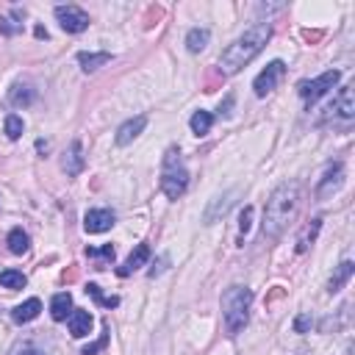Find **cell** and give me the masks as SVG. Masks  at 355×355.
Segmentation results:
<instances>
[{
  "label": "cell",
  "mask_w": 355,
  "mask_h": 355,
  "mask_svg": "<svg viewBox=\"0 0 355 355\" xmlns=\"http://www.w3.org/2000/svg\"><path fill=\"white\" fill-rule=\"evenodd\" d=\"M56 20L67 34H84L89 28V15L78 6H56Z\"/></svg>",
  "instance_id": "obj_8"
},
{
  "label": "cell",
  "mask_w": 355,
  "mask_h": 355,
  "mask_svg": "<svg viewBox=\"0 0 355 355\" xmlns=\"http://www.w3.org/2000/svg\"><path fill=\"white\" fill-rule=\"evenodd\" d=\"M15 355H48V352H45V349H39V347H34V344H23Z\"/></svg>",
  "instance_id": "obj_32"
},
{
  "label": "cell",
  "mask_w": 355,
  "mask_h": 355,
  "mask_svg": "<svg viewBox=\"0 0 355 355\" xmlns=\"http://www.w3.org/2000/svg\"><path fill=\"white\" fill-rule=\"evenodd\" d=\"M39 311H42V303H39L37 297H31V300L20 303V305L12 311V319H15L17 325H26V322H34V319L39 316Z\"/></svg>",
  "instance_id": "obj_17"
},
{
  "label": "cell",
  "mask_w": 355,
  "mask_h": 355,
  "mask_svg": "<svg viewBox=\"0 0 355 355\" xmlns=\"http://www.w3.org/2000/svg\"><path fill=\"white\" fill-rule=\"evenodd\" d=\"M319 231H322V220H319V217H314L308 225H303V231H300V236H297V253H305V250L316 242Z\"/></svg>",
  "instance_id": "obj_19"
},
{
  "label": "cell",
  "mask_w": 355,
  "mask_h": 355,
  "mask_svg": "<svg viewBox=\"0 0 355 355\" xmlns=\"http://www.w3.org/2000/svg\"><path fill=\"white\" fill-rule=\"evenodd\" d=\"M61 166H64V172L67 175H81L84 172V166H86V158H84V144L75 139V142H70V147L64 150V158H61Z\"/></svg>",
  "instance_id": "obj_12"
},
{
  "label": "cell",
  "mask_w": 355,
  "mask_h": 355,
  "mask_svg": "<svg viewBox=\"0 0 355 355\" xmlns=\"http://www.w3.org/2000/svg\"><path fill=\"white\" fill-rule=\"evenodd\" d=\"M250 222H253V206H247V209L242 211V222H239V231H242V233H247V231H250Z\"/></svg>",
  "instance_id": "obj_30"
},
{
  "label": "cell",
  "mask_w": 355,
  "mask_h": 355,
  "mask_svg": "<svg viewBox=\"0 0 355 355\" xmlns=\"http://www.w3.org/2000/svg\"><path fill=\"white\" fill-rule=\"evenodd\" d=\"M209 39H211V31H209V28H192V31L186 34V48H189V53L206 50Z\"/></svg>",
  "instance_id": "obj_23"
},
{
  "label": "cell",
  "mask_w": 355,
  "mask_h": 355,
  "mask_svg": "<svg viewBox=\"0 0 355 355\" xmlns=\"http://www.w3.org/2000/svg\"><path fill=\"white\" fill-rule=\"evenodd\" d=\"M86 256L92 261H97V269H103L108 261H114V247L106 244V247H86Z\"/></svg>",
  "instance_id": "obj_26"
},
{
  "label": "cell",
  "mask_w": 355,
  "mask_h": 355,
  "mask_svg": "<svg viewBox=\"0 0 355 355\" xmlns=\"http://www.w3.org/2000/svg\"><path fill=\"white\" fill-rule=\"evenodd\" d=\"M6 244H9V250H12L15 256H26L28 247H31V239H28V233H26L23 228H15V231H9Z\"/></svg>",
  "instance_id": "obj_22"
},
{
  "label": "cell",
  "mask_w": 355,
  "mask_h": 355,
  "mask_svg": "<svg viewBox=\"0 0 355 355\" xmlns=\"http://www.w3.org/2000/svg\"><path fill=\"white\" fill-rule=\"evenodd\" d=\"M231 106H233V97H228V100H225V106H220V114H228V108H231Z\"/></svg>",
  "instance_id": "obj_34"
},
{
  "label": "cell",
  "mask_w": 355,
  "mask_h": 355,
  "mask_svg": "<svg viewBox=\"0 0 355 355\" xmlns=\"http://www.w3.org/2000/svg\"><path fill=\"white\" fill-rule=\"evenodd\" d=\"M269 39H272V26H269V23H256L253 28H247L239 39H233V42L222 50V56H220V70H222V75H236L239 70H244V67L267 48Z\"/></svg>",
  "instance_id": "obj_2"
},
{
  "label": "cell",
  "mask_w": 355,
  "mask_h": 355,
  "mask_svg": "<svg viewBox=\"0 0 355 355\" xmlns=\"http://www.w3.org/2000/svg\"><path fill=\"white\" fill-rule=\"evenodd\" d=\"M338 78H341L338 70H327V73H322V75L314 78V81H303V84L297 86V92H300V97L311 106V103H316L319 97H325V95L338 84Z\"/></svg>",
  "instance_id": "obj_5"
},
{
  "label": "cell",
  "mask_w": 355,
  "mask_h": 355,
  "mask_svg": "<svg viewBox=\"0 0 355 355\" xmlns=\"http://www.w3.org/2000/svg\"><path fill=\"white\" fill-rule=\"evenodd\" d=\"M147 128V117L144 114H139V117H131L128 122H122L119 128H117V136H114V142L119 144V147H128L133 139H139V133Z\"/></svg>",
  "instance_id": "obj_11"
},
{
  "label": "cell",
  "mask_w": 355,
  "mask_h": 355,
  "mask_svg": "<svg viewBox=\"0 0 355 355\" xmlns=\"http://www.w3.org/2000/svg\"><path fill=\"white\" fill-rule=\"evenodd\" d=\"M344 184V164L341 161H333L327 164L325 175L319 178V184H316V200H327L330 195H336Z\"/></svg>",
  "instance_id": "obj_7"
},
{
  "label": "cell",
  "mask_w": 355,
  "mask_h": 355,
  "mask_svg": "<svg viewBox=\"0 0 355 355\" xmlns=\"http://www.w3.org/2000/svg\"><path fill=\"white\" fill-rule=\"evenodd\" d=\"M106 338H108V336H103V338H100V341H97V344H92V347H86V349H84V352H81V355H95V352H97V349H100V347H106Z\"/></svg>",
  "instance_id": "obj_33"
},
{
  "label": "cell",
  "mask_w": 355,
  "mask_h": 355,
  "mask_svg": "<svg viewBox=\"0 0 355 355\" xmlns=\"http://www.w3.org/2000/svg\"><path fill=\"white\" fill-rule=\"evenodd\" d=\"M28 280L23 272L17 269H6V272H0V286H6V289H23Z\"/></svg>",
  "instance_id": "obj_27"
},
{
  "label": "cell",
  "mask_w": 355,
  "mask_h": 355,
  "mask_svg": "<svg viewBox=\"0 0 355 355\" xmlns=\"http://www.w3.org/2000/svg\"><path fill=\"white\" fill-rule=\"evenodd\" d=\"M300 203H303V186L297 181L280 184L264 206V236L267 239H280L283 231L289 228V222H294V217L300 211Z\"/></svg>",
  "instance_id": "obj_1"
},
{
  "label": "cell",
  "mask_w": 355,
  "mask_h": 355,
  "mask_svg": "<svg viewBox=\"0 0 355 355\" xmlns=\"http://www.w3.org/2000/svg\"><path fill=\"white\" fill-rule=\"evenodd\" d=\"M23 128H26V125H23V119H20L17 114H9V117H6V136H9L12 142L23 136Z\"/></svg>",
  "instance_id": "obj_29"
},
{
  "label": "cell",
  "mask_w": 355,
  "mask_h": 355,
  "mask_svg": "<svg viewBox=\"0 0 355 355\" xmlns=\"http://www.w3.org/2000/svg\"><path fill=\"white\" fill-rule=\"evenodd\" d=\"M327 111H330L327 117L336 119V122H352V117H355V95H352V86H341Z\"/></svg>",
  "instance_id": "obj_9"
},
{
  "label": "cell",
  "mask_w": 355,
  "mask_h": 355,
  "mask_svg": "<svg viewBox=\"0 0 355 355\" xmlns=\"http://www.w3.org/2000/svg\"><path fill=\"white\" fill-rule=\"evenodd\" d=\"M283 75H286V64H283L280 59L269 61V64H267V70H261V73L256 75V81H253V89H256V95H258V97H267V95H272V92L278 89V84L283 81Z\"/></svg>",
  "instance_id": "obj_6"
},
{
  "label": "cell",
  "mask_w": 355,
  "mask_h": 355,
  "mask_svg": "<svg viewBox=\"0 0 355 355\" xmlns=\"http://www.w3.org/2000/svg\"><path fill=\"white\" fill-rule=\"evenodd\" d=\"M86 294H92V297H95L100 305H106V308H117V305H119V297H106L97 283H89V286H86Z\"/></svg>",
  "instance_id": "obj_28"
},
{
  "label": "cell",
  "mask_w": 355,
  "mask_h": 355,
  "mask_svg": "<svg viewBox=\"0 0 355 355\" xmlns=\"http://www.w3.org/2000/svg\"><path fill=\"white\" fill-rule=\"evenodd\" d=\"M70 314H73V294L70 291H59L50 300V316L56 322H64V319H70Z\"/></svg>",
  "instance_id": "obj_16"
},
{
  "label": "cell",
  "mask_w": 355,
  "mask_h": 355,
  "mask_svg": "<svg viewBox=\"0 0 355 355\" xmlns=\"http://www.w3.org/2000/svg\"><path fill=\"white\" fill-rule=\"evenodd\" d=\"M186 189H189V172L181 161V153L169 147L164 155V169H161V192L169 200H178L186 195Z\"/></svg>",
  "instance_id": "obj_4"
},
{
  "label": "cell",
  "mask_w": 355,
  "mask_h": 355,
  "mask_svg": "<svg viewBox=\"0 0 355 355\" xmlns=\"http://www.w3.org/2000/svg\"><path fill=\"white\" fill-rule=\"evenodd\" d=\"M26 15L23 12H12L9 17H0V34H3V37H17L20 31H23V20Z\"/></svg>",
  "instance_id": "obj_24"
},
{
  "label": "cell",
  "mask_w": 355,
  "mask_h": 355,
  "mask_svg": "<svg viewBox=\"0 0 355 355\" xmlns=\"http://www.w3.org/2000/svg\"><path fill=\"white\" fill-rule=\"evenodd\" d=\"M189 125H192V131H195L198 136H206V133L211 131V125H214V117H211L209 111H195L192 119H189Z\"/></svg>",
  "instance_id": "obj_25"
},
{
  "label": "cell",
  "mask_w": 355,
  "mask_h": 355,
  "mask_svg": "<svg viewBox=\"0 0 355 355\" xmlns=\"http://www.w3.org/2000/svg\"><path fill=\"white\" fill-rule=\"evenodd\" d=\"M233 198H236V192H228V195H222V198H214L211 206L206 209V225H211V222H217L220 217H225V214L231 211V206H233Z\"/></svg>",
  "instance_id": "obj_15"
},
{
  "label": "cell",
  "mask_w": 355,
  "mask_h": 355,
  "mask_svg": "<svg viewBox=\"0 0 355 355\" xmlns=\"http://www.w3.org/2000/svg\"><path fill=\"white\" fill-rule=\"evenodd\" d=\"M147 261H150V247H147V244H136V250L125 258V264L117 269V275H119V278H128V275H133L139 267H144Z\"/></svg>",
  "instance_id": "obj_13"
},
{
  "label": "cell",
  "mask_w": 355,
  "mask_h": 355,
  "mask_svg": "<svg viewBox=\"0 0 355 355\" xmlns=\"http://www.w3.org/2000/svg\"><path fill=\"white\" fill-rule=\"evenodd\" d=\"M67 322H70V333L75 338H84V336L92 333V314L84 311V308H73V314H70Z\"/></svg>",
  "instance_id": "obj_14"
},
{
  "label": "cell",
  "mask_w": 355,
  "mask_h": 355,
  "mask_svg": "<svg viewBox=\"0 0 355 355\" xmlns=\"http://www.w3.org/2000/svg\"><path fill=\"white\" fill-rule=\"evenodd\" d=\"M114 211H108V209H92L86 217H84V228H86V233H106V231H111L114 228Z\"/></svg>",
  "instance_id": "obj_10"
},
{
  "label": "cell",
  "mask_w": 355,
  "mask_h": 355,
  "mask_svg": "<svg viewBox=\"0 0 355 355\" xmlns=\"http://www.w3.org/2000/svg\"><path fill=\"white\" fill-rule=\"evenodd\" d=\"M108 61H111V53H86V50L78 53V64H81L84 73H95Z\"/></svg>",
  "instance_id": "obj_21"
},
{
  "label": "cell",
  "mask_w": 355,
  "mask_h": 355,
  "mask_svg": "<svg viewBox=\"0 0 355 355\" xmlns=\"http://www.w3.org/2000/svg\"><path fill=\"white\" fill-rule=\"evenodd\" d=\"M250 305H253V291L247 286H231L222 294V319L231 336L242 333L247 319H250Z\"/></svg>",
  "instance_id": "obj_3"
},
{
  "label": "cell",
  "mask_w": 355,
  "mask_h": 355,
  "mask_svg": "<svg viewBox=\"0 0 355 355\" xmlns=\"http://www.w3.org/2000/svg\"><path fill=\"white\" fill-rule=\"evenodd\" d=\"M308 327H311V316H308V314H300V316L294 319V330H297V333H305Z\"/></svg>",
  "instance_id": "obj_31"
},
{
  "label": "cell",
  "mask_w": 355,
  "mask_h": 355,
  "mask_svg": "<svg viewBox=\"0 0 355 355\" xmlns=\"http://www.w3.org/2000/svg\"><path fill=\"white\" fill-rule=\"evenodd\" d=\"M352 261H341L338 267H336V272H333V278L327 280V294H336V291H341L344 289V283L352 278Z\"/></svg>",
  "instance_id": "obj_20"
},
{
  "label": "cell",
  "mask_w": 355,
  "mask_h": 355,
  "mask_svg": "<svg viewBox=\"0 0 355 355\" xmlns=\"http://www.w3.org/2000/svg\"><path fill=\"white\" fill-rule=\"evenodd\" d=\"M37 100V89L31 86V84H15L12 86V92H9V103L15 106V108H26V106H31Z\"/></svg>",
  "instance_id": "obj_18"
}]
</instances>
